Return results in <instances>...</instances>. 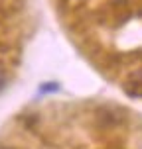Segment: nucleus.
<instances>
[{
    "instance_id": "f03ea898",
    "label": "nucleus",
    "mask_w": 142,
    "mask_h": 149,
    "mask_svg": "<svg viewBox=\"0 0 142 149\" xmlns=\"http://www.w3.org/2000/svg\"><path fill=\"white\" fill-rule=\"evenodd\" d=\"M6 86V71H4V67L0 65V90Z\"/></svg>"
},
{
    "instance_id": "f257e3e1",
    "label": "nucleus",
    "mask_w": 142,
    "mask_h": 149,
    "mask_svg": "<svg viewBox=\"0 0 142 149\" xmlns=\"http://www.w3.org/2000/svg\"><path fill=\"white\" fill-rule=\"evenodd\" d=\"M57 90H59V84L57 82H45V84H42L37 88V92L40 94H49V92H57Z\"/></svg>"
}]
</instances>
